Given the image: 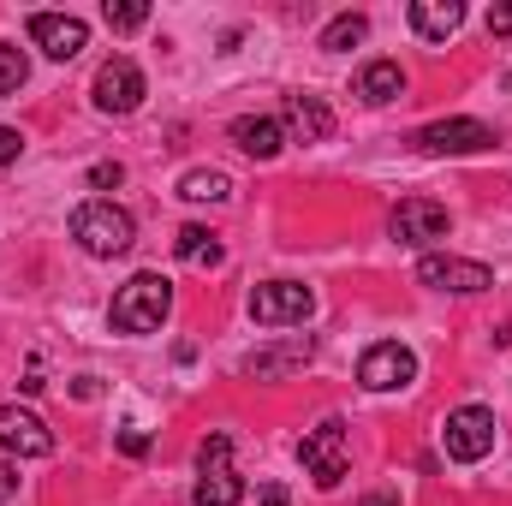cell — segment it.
<instances>
[{
  "instance_id": "obj_10",
  "label": "cell",
  "mask_w": 512,
  "mask_h": 506,
  "mask_svg": "<svg viewBox=\"0 0 512 506\" xmlns=\"http://www.w3.org/2000/svg\"><path fill=\"white\" fill-rule=\"evenodd\" d=\"M358 381L370 393H393V387H411L417 381V352L399 346V340H376L364 358H358Z\"/></svg>"
},
{
  "instance_id": "obj_1",
  "label": "cell",
  "mask_w": 512,
  "mask_h": 506,
  "mask_svg": "<svg viewBox=\"0 0 512 506\" xmlns=\"http://www.w3.org/2000/svg\"><path fill=\"white\" fill-rule=\"evenodd\" d=\"M167 316H173V280L155 274V268L131 274L126 286L114 292V310H108V322H114L120 334H161Z\"/></svg>"
},
{
  "instance_id": "obj_31",
  "label": "cell",
  "mask_w": 512,
  "mask_h": 506,
  "mask_svg": "<svg viewBox=\"0 0 512 506\" xmlns=\"http://www.w3.org/2000/svg\"><path fill=\"white\" fill-rule=\"evenodd\" d=\"M507 90H512V72H507Z\"/></svg>"
},
{
  "instance_id": "obj_30",
  "label": "cell",
  "mask_w": 512,
  "mask_h": 506,
  "mask_svg": "<svg viewBox=\"0 0 512 506\" xmlns=\"http://www.w3.org/2000/svg\"><path fill=\"white\" fill-rule=\"evenodd\" d=\"M364 506H399V501H393V495H376V501H364Z\"/></svg>"
},
{
  "instance_id": "obj_24",
  "label": "cell",
  "mask_w": 512,
  "mask_h": 506,
  "mask_svg": "<svg viewBox=\"0 0 512 506\" xmlns=\"http://www.w3.org/2000/svg\"><path fill=\"white\" fill-rule=\"evenodd\" d=\"M18 155H24V131H18V126H0V167H12Z\"/></svg>"
},
{
  "instance_id": "obj_9",
  "label": "cell",
  "mask_w": 512,
  "mask_h": 506,
  "mask_svg": "<svg viewBox=\"0 0 512 506\" xmlns=\"http://www.w3.org/2000/svg\"><path fill=\"white\" fill-rule=\"evenodd\" d=\"M447 227H453V215H447V203H435V197H405V203L393 209V221H387V233H393L399 245H411V251L447 239Z\"/></svg>"
},
{
  "instance_id": "obj_13",
  "label": "cell",
  "mask_w": 512,
  "mask_h": 506,
  "mask_svg": "<svg viewBox=\"0 0 512 506\" xmlns=\"http://www.w3.org/2000/svg\"><path fill=\"white\" fill-rule=\"evenodd\" d=\"M0 447L18 453V459H48V453H54V429H48L36 411L0 405Z\"/></svg>"
},
{
  "instance_id": "obj_20",
  "label": "cell",
  "mask_w": 512,
  "mask_h": 506,
  "mask_svg": "<svg viewBox=\"0 0 512 506\" xmlns=\"http://www.w3.org/2000/svg\"><path fill=\"white\" fill-rule=\"evenodd\" d=\"M179 197H185V203H227V197H233V179H227L221 167H191V173L179 179Z\"/></svg>"
},
{
  "instance_id": "obj_12",
  "label": "cell",
  "mask_w": 512,
  "mask_h": 506,
  "mask_svg": "<svg viewBox=\"0 0 512 506\" xmlns=\"http://www.w3.org/2000/svg\"><path fill=\"white\" fill-rule=\"evenodd\" d=\"M30 42L48 60H78L90 48V24L72 18V12H30Z\"/></svg>"
},
{
  "instance_id": "obj_23",
  "label": "cell",
  "mask_w": 512,
  "mask_h": 506,
  "mask_svg": "<svg viewBox=\"0 0 512 506\" xmlns=\"http://www.w3.org/2000/svg\"><path fill=\"white\" fill-rule=\"evenodd\" d=\"M102 18H108V30L131 36V30H143V24H149V6H143V0H120V6H114V0H108V6H102Z\"/></svg>"
},
{
  "instance_id": "obj_29",
  "label": "cell",
  "mask_w": 512,
  "mask_h": 506,
  "mask_svg": "<svg viewBox=\"0 0 512 506\" xmlns=\"http://www.w3.org/2000/svg\"><path fill=\"white\" fill-rule=\"evenodd\" d=\"M256 501H262V506H292V501H286V489H280V483H268V489H262Z\"/></svg>"
},
{
  "instance_id": "obj_28",
  "label": "cell",
  "mask_w": 512,
  "mask_h": 506,
  "mask_svg": "<svg viewBox=\"0 0 512 506\" xmlns=\"http://www.w3.org/2000/svg\"><path fill=\"white\" fill-rule=\"evenodd\" d=\"M12 495H18V471L0 459V501H12Z\"/></svg>"
},
{
  "instance_id": "obj_4",
  "label": "cell",
  "mask_w": 512,
  "mask_h": 506,
  "mask_svg": "<svg viewBox=\"0 0 512 506\" xmlns=\"http://www.w3.org/2000/svg\"><path fill=\"white\" fill-rule=\"evenodd\" d=\"M197 489H191V506H239L245 501V477L233 471V435H209L197 447Z\"/></svg>"
},
{
  "instance_id": "obj_2",
  "label": "cell",
  "mask_w": 512,
  "mask_h": 506,
  "mask_svg": "<svg viewBox=\"0 0 512 506\" xmlns=\"http://www.w3.org/2000/svg\"><path fill=\"white\" fill-rule=\"evenodd\" d=\"M72 239H78L84 256H126L131 245H137V221H131L120 203L90 197V203L72 209Z\"/></svg>"
},
{
  "instance_id": "obj_6",
  "label": "cell",
  "mask_w": 512,
  "mask_h": 506,
  "mask_svg": "<svg viewBox=\"0 0 512 506\" xmlns=\"http://www.w3.org/2000/svg\"><path fill=\"white\" fill-rule=\"evenodd\" d=\"M417 286H429V292H489L495 286V274H489V262H471V256H417Z\"/></svg>"
},
{
  "instance_id": "obj_16",
  "label": "cell",
  "mask_w": 512,
  "mask_h": 506,
  "mask_svg": "<svg viewBox=\"0 0 512 506\" xmlns=\"http://www.w3.org/2000/svg\"><path fill=\"white\" fill-rule=\"evenodd\" d=\"M280 126L292 131L298 143H328V137H334V108H328L322 96H286Z\"/></svg>"
},
{
  "instance_id": "obj_22",
  "label": "cell",
  "mask_w": 512,
  "mask_h": 506,
  "mask_svg": "<svg viewBox=\"0 0 512 506\" xmlns=\"http://www.w3.org/2000/svg\"><path fill=\"white\" fill-rule=\"evenodd\" d=\"M24 78H30V60H24V48L0 42V96H18V90H24Z\"/></svg>"
},
{
  "instance_id": "obj_21",
  "label": "cell",
  "mask_w": 512,
  "mask_h": 506,
  "mask_svg": "<svg viewBox=\"0 0 512 506\" xmlns=\"http://www.w3.org/2000/svg\"><path fill=\"white\" fill-rule=\"evenodd\" d=\"M364 36H370V18H364V12H340V18L322 30V48H328V54H346V48H358Z\"/></svg>"
},
{
  "instance_id": "obj_17",
  "label": "cell",
  "mask_w": 512,
  "mask_h": 506,
  "mask_svg": "<svg viewBox=\"0 0 512 506\" xmlns=\"http://www.w3.org/2000/svg\"><path fill=\"white\" fill-rule=\"evenodd\" d=\"M227 131H233V143H239L251 161H274V155L286 149V126H280V120H268V114H239Z\"/></svg>"
},
{
  "instance_id": "obj_8",
  "label": "cell",
  "mask_w": 512,
  "mask_h": 506,
  "mask_svg": "<svg viewBox=\"0 0 512 506\" xmlns=\"http://www.w3.org/2000/svg\"><path fill=\"white\" fill-rule=\"evenodd\" d=\"M316 310V292L304 280H262L251 292V316L262 328H286V322H310Z\"/></svg>"
},
{
  "instance_id": "obj_3",
  "label": "cell",
  "mask_w": 512,
  "mask_h": 506,
  "mask_svg": "<svg viewBox=\"0 0 512 506\" xmlns=\"http://www.w3.org/2000/svg\"><path fill=\"white\" fill-rule=\"evenodd\" d=\"M298 465L310 471L316 489H340L346 471H352V447H346V423L340 417H322L304 441H298Z\"/></svg>"
},
{
  "instance_id": "obj_18",
  "label": "cell",
  "mask_w": 512,
  "mask_h": 506,
  "mask_svg": "<svg viewBox=\"0 0 512 506\" xmlns=\"http://www.w3.org/2000/svg\"><path fill=\"white\" fill-rule=\"evenodd\" d=\"M459 24H465L459 0H411V30L423 42H447V36H459Z\"/></svg>"
},
{
  "instance_id": "obj_14",
  "label": "cell",
  "mask_w": 512,
  "mask_h": 506,
  "mask_svg": "<svg viewBox=\"0 0 512 506\" xmlns=\"http://www.w3.org/2000/svg\"><path fill=\"white\" fill-rule=\"evenodd\" d=\"M310 358H316V340H310V334H292V340L256 346L251 358H245V376L251 381H280V376H292V370H304Z\"/></svg>"
},
{
  "instance_id": "obj_25",
  "label": "cell",
  "mask_w": 512,
  "mask_h": 506,
  "mask_svg": "<svg viewBox=\"0 0 512 506\" xmlns=\"http://www.w3.org/2000/svg\"><path fill=\"white\" fill-rule=\"evenodd\" d=\"M120 179H126L120 161H96V167H90V185H96V191H108V185H120Z\"/></svg>"
},
{
  "instance_id": "obj_19",
  "label": "cell",
  "mask_w": 512,
  "mask_h": 506,
  "mask_svg": "<svg viewBox=\"0 0 512 506\" xmlns=\"http://www.w3.org/2000/svg\"><path fill=\"white\" fill-rule=\"evenodd\" d=\"M173 256H179V262H191V268H221V239H215V233H209V227H197V221H191V227H179V239H173Z\"/></svg>"
},
{
  "instance_id": "obj_15",
  "label": "cell",
  "mask_w": 512,
  "mask_h": 506,
  "mask_svg": "<svg viewBox=\"0 0 512 506\" xmlns=\"http://www.w3.org/2000/svg\"><path fill=\"white\" fill-rule=\"evenodd\" d=\"M352 96H358L364 108L399 102V96H405V66H399V60H364L358 78H352Z\"/></svg>"
},
{
  "instance_id": "obj_5",
  "label": "cell",
  "mask_w": 512,
  "mask_h": 506,
  "mask_svg": "<svg viewBox=\"0 0 512 506\" xmlns=\"http://www.w3.org/2000/svg\"><path fill=\"white\" fill-rule=\"evenodd\" d=\"M441 447H447L453 465H477V459H489V453H495V411H489V405H459V411H447V423H441Z\"/></svg>"
},
{
  "instance_id": "obj_7",
  "label": "cell",
  "mask_w": 512,
  "mask_h": 506,
  "mask_svg": "<svg viewBox=\"0 0 512 506\" xmlns=\"http://www.w3.org/2000/svg\"><path fill=\"white\" fill-rule=\"evenodd\" d=\"M143 96H149V84H143L137 60H126V54L102 60V72H96V84H90V102H96L102 114H137Z\"/></svg>"
},
{
  "instance_id": "obj_27",
  "label": "cell",
  "mask_w": 512,
  "mask_h": 506,
  "mask_svg": "<svg viewBox=\"0 0 512 506\" xmlns=\"http://www.w3.org/2000/svg\"><path fill=\"white\" fill-rule=\"evenodd\" d=\"M489 36H512V6H489Z\"/></svg>"
},
{
  "instance_id": "obj_26",
  "label": "cell",
  "mask_w": 512,
  "mask_h": 506,
  "mask_svg": "<svg viewBox=\"0 0 512 506\" xmlns=\"http://www.w3.org/2000/svg\"><path fill=\"white\" fill-rule=\"evenodd\" d=\"M120 453H126V459H143V453H149V435H143V429H120Z\"/></svg>"
},
{
  "instance_id": "obj_11",
  "label": "cell",
  "mask_w": 512,
  "mask_h": 506,
  "mask_svg": "<svg viewBox=\"0 0 512 506\" xmlns=\"http://www.w3.org/2000/svg\"><path fill=\"white\" fill-rule=\"evenodd\" d=\"M423 155H483V149H495L501 137L483 126V120H435V126H423L411 137Z\"/></svg>"
}]
</instances>
